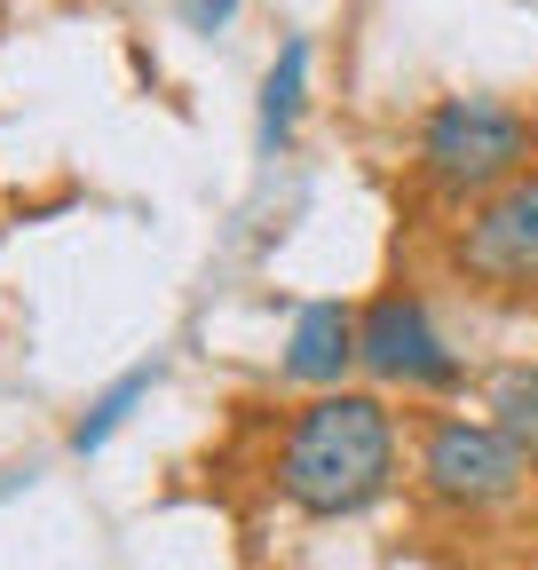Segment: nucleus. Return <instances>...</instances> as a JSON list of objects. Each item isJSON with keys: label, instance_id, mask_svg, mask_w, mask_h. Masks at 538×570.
<instances>
[{"label": "nucleus", "instance_id": "8", "mask_svg": "<svg viewBox=\"0 0 538 570\" xmlns=\"http://www.w3.org/2000/svg\"><path fill=\"white\" fill-rule=\"evenodd\" d=\"M151 389H159V356H151V365H127L119 381H103V389L88 396V412L72 420L63 452H72V460H96V452H111V436H119V428H127L134 412L151 404Z\"/></svg>", "mask_w": 538, "mask_h": 570}, {"label": "nucleus", "instance_id": "10", "mask_svg": "<svg viewBox=\"0 0 538 570\" xmlns=\"http://www.w3.org/2000/svg\"><path fill=\"white\" fill-rule=\"evenodd\" d=\"M167 9H175V17H182L190 32H230L246 0H167Z\"/></svg>", "mask_w": 538, "mask_h": 570}, {"label": "nucleus", "instance_id": "5", "mask_svg": "<svg viewBox=\"0 0 538 570\" xmlns=\"http://www.w3.org/2000/svg\"><path fill=\"white\" fill-rule=\"evenodd\" d=\"M436 262L476 302H538V167L451 214Z\"/></svg>", "mask_w": 538, "mask_h": 570}, {"label": "nucleus", "instance_id": "6", "mask_svg": "<svg viewBox=\"0 0 538 570\" xmlns=\"http://www.w3.org/2000/svg\"><path fill=\"white\" fill-rule=\"evenodd\" d=\"M278 373L293 389H349L357 373V302H301L293 325H286V356H278Z\"/></svg>", "mask_w": 538, "mask_h": 570}, {"label": "nucleus", "instance_id": "7", "mask_svg": "<svg viewBox=\"0 0 538 570\" xmlns=\"http://www.w3.org/2000/svg\"><path fill=\"white\" fill-rule=\"evenodd\" d=\"M309 71H317V40L286 32L278 56H269V71H261V96H253V151L261 159H286L293 151L301 111H309Z\"/></svg>", "mask_w": 538, "mask_h": 570}, {"label": "nucleus", "instance_id": "1", "mask_svg": "<svg viewBox=\"0 0 538 570\" xmlns=\"http://www.w3.org/2000/svg\"><path fill=\"white\" fill-rule=\"evenodd\" d=\"M404 483V420L388 389H317L301 412H286L269 491L301 523H357L388 508Z\"/></svg>", "mask_w": 538, "mask_h": 570}, {"label": "nucleus", "instance_id": "9", "mask_svg": "<svg viewBox=\"0 0 538 570\" xmlns=\"http://www.w3.org/2000/svg\"><path fill=\"white\" fill-rule=\"evenodd\" d=\"M484 412L507 428V444L530 460V475H538V356H522V365H507V373H491V389H484Z\"/></svg>", "mask_w": 538, "mask_h": 570}, {"label": "nucleus", "instance_id": "4", "mask_svg": "<svg viewBox=\"0 0 538 570\" xmlns=\"http://www.w3.org/2000/svg\"><path fill=\"white\" fill-rule=\"evenodd\" d=\"M357 373L388 396L420 404H459L467 396V348L444 333L436 302L412 277H388L380 294L357 302Z\"/></svg>", "mask_w": 538, "mask_h": 570}, {"label": "nucleus", "instance_id": "3", "mask_svg": "<svg viewBox=\"0 0 538 570\" xmlns=\"http://www.w3.org/2000/svg\"><path fill=\"white\" fill-rule=\"evenodd\" d=\"M530 483H538L530 460L507 444V428L491 412L436 404L412 428V491L444 523H499V515H515L530 499Z\"/></svg>", "mask_w": 538, "mask_h": 570}, {"label": "nucleus", "instance_id": "11", "mask_svg": "<svg viewBox=\"0 0 538 570\" xmlns=\"http://www.w3.org/2000/svg\"><path fill=\"white\" fill-rule=\"evenodd\" d=\"M530 570H538V554H530Z\"/></svg>", "mask_w": 538, "mask_h": 570}, {"label": "nucleus", "instance_id": "2", "mask_svg": "<svg viewBox=\"0 0 538 570\" xmlns=\"http://www.w3.org/2000/svg\"><path fill=\"white\" fill-rule=\"evenodd\" d=\"M412 190L444 214H467L476 198L507 190L538 167V111L507 96H436L412 119Z\"/></svg>", "mask_w": 538, "mask_h": 570}]
</instances>
